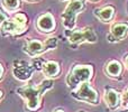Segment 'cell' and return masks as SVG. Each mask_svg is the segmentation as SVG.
I'll list each match as a JSON object with an SVG mask.
<instances>
[{
  "label": "cell",
  "instance_id": "obj_1",
  "mask_svg": "<svg viewBox=\"0 0 128 112\" xmlns=\"http://www.w3.org/2000/svg\"><path fill=\"white\" fill-rule=\"evenodd\" d=\"M53 82L51 80H45L40 85H25L17 89V93L25 100L26 109L30 112H35L40 109L42 95L52 88Z\"/></svg>",
  "mask_w": 128,
  "mask_h": 112
},
{
  "label": "cell",
  "instance_id": "obj_2",
  "mask_svg": "<svg viewBox=\"0 0 128 112\" xmlns=\"http://www.w3.org/2000/svg\"><path fill=\"white\" fill-rule=\"evenodd\" d=\"M92 74V67L91 66L76 65L72 70L71 74L68 76V85L74 89L83 82H86L91 77Z\"/></svg>",
  "mask_w": 128,
  "mask_h": 112
},
{
  "label": "cell",
  "instance_id": "obj_3",
  "mask_svg": "<svg viewBox=\"0 0 128 112\" xmlns=\"http://www.w3.org/2000/svg\"><path fill=\"white\" fill-rule=\"evenodd\" d=\"M83 9V0H71V2L66 6L65 10L62 13L63 24L66 28L72 29L75 24L76 13Z\"/></svg>",
  "mask_w": 128,
  "mask_h": 112
},
{
  "label": "cell",
  "instance_id": "obj_4",
  "mask_svg": "<svg viewBox=\"0 0 128 112\" xmlns=\"http://www.w3.org/2000/svg\"><path fill=\"white\" fill-rule=\"evenodd\" d=\"M73 97L76 100L83 102H88L90 104H98L99 103V95L98 93L90 86L88 82H83L79 85L75 92H73Z\"/></svg>",
  "mask_w": 128,
  "mask_h": 112
},
{
  "label": "cell",
  "instance_id": "obj_5",
  "mask_svg": "<svg viewBox=\"0 0 128 112\" xmlns=\"http://www.w3.org/2000/svg\"><path fill=\"white\" fill-rule=\"evenodd\" d=\"M26 16L24 13H17L10 20H6L2 28L11 35H19L26 29Z\"/></svg>",
  "mask_w": 128,
  "mask_h": 112
},
{
  "label": "cell",
  "instance_id": "obj_6",
  "mask_svg": "<svg viewBox=\"0 0 128 112\" xmlns=\"http://www.w3.org/2000/svg\"><path fill=\"white\" fill-rule=\"evenodd\" d=\"M68 40L72 44H79L82 42H89L94 43L97 42V36L91 29H86L82 31H75L68 37Z\"/></svg>",
  "mask_w": 128,
  "mask_h": 112
},
{
  "label": "cell",
  "instance_id": "obj_7",
  "mask_svg": "<svg viewBox=\"0 0 128 112\" xmlns=\"http://www.w3.org/2000/svg\"><path fill=\"white\" fill-rule=\"evenodd\" d=\"M54 26H55V21H54V18L51 13H44L37 20L38 29H40L44 33L52 31L54 29Z\"/></svg>",
  "mask_w": 128,
  "mask_h": 112
},
{
  "label": "cell",
  "instance_id": "obj_8",
  "mask_svg": "<svg viewBox=\"0 0 128 112\" xmlns=\"http://www.w3.org/2000/svg\"><path fill=\"white\" fill-rule=\"evenodd\" d=\"M24 51L26 52L28 55L30 56H35V55H40V53L45 51L44 48V44L42 42L37 39H33V40H29L24 47Z\"/></svg>",
  "mask_w": 128,
  "mask_h": 112
},
{
  "label": "cell",
  "instance_id": "obj_9",
  "mask_svg": "<svg viewBox=\"0 0 128 112\" xmlns=\"http://www.w3.org/2000/svg\"><path fill=\"white\" fill-rule=\"evenodd\" d=\"M119 95L112 89H109L106 93H104V102L108 106V108L110 109H117V107L119 106Z\"/></svg>",
  "mask_w": 128,
  "mask_h": 112
},
{
  "label": "cell",
  "instance_id": "obj_10",
  "mask_svg": "<svg viewBox=\"0 0 128 112\" xmlns=\"http://www.w3.org/2000/svg\"><path fill=\"white\" fill-rule=\"evenodd\" d=\"M43 72L47 77H54L60 73V66L56 62L48 61L43 66Z\"/></svg>",
  "mask_w": 128,
  "mask_h": 112
},
{
  "label": "cell",
  "instance_id": "obj_11",
  "mask_svg": "<svg viewBox=\"0 0 128 112\" xmlns=\"http://www.w3.org/2000/svg\"><path fill=\"white\" fill-rule=\"evenodd\" d=\"M127 29H128L127 25H124V24L114 25V26L111 27V34H112L116 38H122L126 35Z\"/></svg>",
  "mask_w": 128,
  "mask_h": 112
},
{
  "label": "cell",
  "instance_id": "obj_12",
  "mask_svg": "<svg viewBox=\"0 0 128 112\" xmlns=\"http://www.w3.org/2000/svg\"><path fill=\"white\" fill-rule=\"evenodd\" d=\"M96 13L99 16L101 20H104V21H108V20L111 19V17H112V15H114V9H112V7H106V8L97 11Z\"/></svg>",
  "mask_w": 128,
  "mask_h": 112
},
{
  "label": "cell",
  "instance_id": "obj_13",
  "mask_svg": "<svg viewBox=\"0 0 128 112\" xmlns=\"http://www.w3.org/2000/svg\"><path fill=\"white\" fill-rule=\"evenodd\" d=\"M120 70H122V66L116 61L110 62V63L108 64V66H107V73H108L109 75H111V76H117L120 73Z\"/></svg>",
  "mask_w": 128,
  "mask_h": 112
},
{
  "label": "cell",
  "instance_id": "obj_14",
  "mask_svg": "<svg viewBox=\"0 0 128 112\" xmlns=\"http://www.w3.org/2000/svg\"><path fill=\"white\" fill-rule=\"evenodd\" d=\"M4 6L7 10L14 11L19 7V0H4Z\"/></svg>",
  "mask_w": 128,
  "mask_h": 112
},
{
  "label": "cell",
  "instance_id": "obj_15",
  "mask_svg": "<svg viewBox=\"0 0 128 112\" xmlns=\"http://www.w3.org/2000/svg\"><path fill=\"white\" fill-rule=\"evenodd\" d=\"M56 45H58L56 38H48V39L45 40V43H44V48H45V51L51 49V48H55Z\"/></svg>",
  "mask_w": 128,
  "mask_h": 112
},
{
  "label": "cell",
  "instance_id": "obj_16",
  "mask_svg": "<svg viewBox=\"0 0 128 112\" xmlns=\"http://www.w3.org/2000/svg\"><path fill=\"white\" fill-rule=\"evenodd\" d=\"M6 20H7L6 15H4V12H1V11H0V26H1V25H4Z\"/></svg>",
  "mask_w": 128,
  "mask_h": 112
},
{
  "label": "cell",
  "instance_id": "obj_17",
  "mask_svg": "<svg viewBox=\"0 0 128 112\" xmlns=\"http://www.w3.org/2000/svg\"><path fill=\"white\" fill-rule=\"evenodd\" d=\"M122 102L125 104H128V89L126 90V92L124 93V95H122Z\"/></svg>",
  "mask_w": 128,
  "mask_h": 112
},
{
  "label": "cell",
  "instance_id": "obj_18",
  "mask_svg": "<svg viewBox=\"0 0 128 112\" xmlns=\"http://www.w3.org/2000/svg\"><path fill=\"white\" fill-rule=\"evenodd\" d=\"M2 73H4V68H2V66L0 65V79H1V76H2Z\"/></svg>",
  "mask_w": 128,
  "mask_h": 112
},
{
  "label": "cell",
  "instance_id": "obj_19",
  "mask_svg": "<svg viewBox=\"0 0 128 112\" xmlns=\"http://www.w3.org/2000/svg\"><path fill=\"white\" fill-rule=\"evenodd\" d=\"M53 112H65V111L62 110V109H56V110H54Z\"/></svg>",
  "mask_w": 128,
  "mask_h": 112
},
{
  "label": "cell",
  "instance_id": "obj_20",
  "mask_svg": "<svg viewBox=\"0 0 128 112\" xmlns=\"http://www.w3.org/2000/svg\"><path fill=\"white\" fill-rule=\"evenodd\" d=\"M2 94H4V93H2L1 91H0V100H1V98H2Z\"/></svg>",
  "mask_w": 128,
  "mask_h": 112
},
{
  "label": "cell",
  "instance_id": "obj_21",
  "mask_svg": "<svg viewBox=\"0 0 128 112\" xmlns=\"http://www.w3.org/2000/svg\"><path fill=\"white\" fill-rule=\"evenodd\" d=\"M126 63H127V65H128V56L126 57Z\"/></svg>",
  "mask_w": 128,
  "mask_h": 112
},
{
  "label": "cell",
  "instance_id": "obj_22",
  "mask_svg": "<svg viewBox=\"0 0 128 112\" xmlns=\"http://www.w3.org/2000/svg\"><path fill=\"white\" fill-rule=\"evenodd\" d=\"M28 1H35V0H28Z\"/></svg>",
  "mask_w": 128,
  "mask_h": 112
}]
</instances>
